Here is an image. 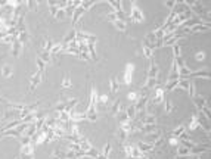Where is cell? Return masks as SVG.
Returning <instances> with one entry per match:
<instances>
[{"instance_id": "7c38bea8", "label": "cell", "mask_w": 211, "mask_h": 159, "mask_svg": "<svg viewBox=\"0 0 211 159\" xmlns=\"http://www.w3.org/2000/svg\"><path fill=\"white\" fill-rule=\"evenodd\" d=\"M65 16H67V13H65V9H58L56 18H59V19H64Z\"/></svg>"}, {"instance_id": "3957f363", "label": "cell", "mask_w": 211, "mask_h": 159, "mask_svg": "<svg viewBox=\"0 0 211 159\" xmlns=\"http://www.w3.org/2000/svg\"><path fill=\"white\" fill-rule=\"evenodd\" d=\"M19 50H21V42L19 40H15V42L12 43V55L17 58L18 55H19Z\"/></svg>"}, {"instance_id": "8992f818", "label": "cell", "mask_w": 211, "mask_h": 159, "mask_svg": "<svg viewBox=\"0 0 211 159\" xmlns=\"http://www.w3.org/2000/svg\"><path fill=\"white\" fill-rule=\"evenodd\" d=\"M109 85H111V92H112V93H117V92H118L120 84H118V81H117V78H111Z\"/></svg>"}, {"instance_id": "7a4b0ae2", "label": "cell", "mask_w": 211, "mask_h": 159, "mask_svg": "<svg viewBox=\"0 0 211 159\" xmlns=\"http://www.w3.org/2000/svg\"><path fill=\"white\" fill-rule=\"evenodd\" d=\"M131 18L135 19V21H137V22H140V21H143V15H142V12L139 10V9L136 8V6H133L131 8Z\"/></svg>"}, {"instance_id": "2e32d148", "label": "cell", "mask_w": 211, "mask_h": 159, "mask_svg": "<svg viewBox=\"0 0 211 159\" xmlns=\"http://www.w3.org/2000/svg\"><path fill=\"white\" fill-rule=\"evenodd\" d=\"M204 58V53H198V56H196V59H202Z\"/></svg>"}, {"instance_id": "e0dca14e", "label": "cell", "mask_w": 211, "mask_h": 159, "mask_svg": "<svg viewBox=\"0 0 211 159\" xmlns=\"http://www.w3.org/2000/svg\"><path fill=\"white\" fill-rule=\"evenodd\" d=\"M180 153H182V155H186V153H187V150H186V149H180Z\"/></svg>"}, {"instance_id": "277c9868", "label": "cell", "mask_w": 211, "mask_h": 159, "mask_svg": "<svg viewBox=\"0 0 211 159\" xmlns=\"http://www.w3.org/2000/svg\"><path fill=\"white\" fill-rule=\"evenodd\" d=\"M83 13H84V9H83V8H77L76 10H74V15H72V22L76 24L77 21H78V18L81 16Z\"/></svg>"}, {"instance_id": "5bb4252c", "label": "cell", "mask_w": 211, "mask_h": 159, "mask_svg": "<svg viewBox=\"0 0 211 159\" xmlns=\"http://www.w3.org/2000/svg\"><path fill=\"white\" fill-rule=\"evenodd\" d=\"M127 97H128V100H136L137 99V93H128Z\"/></svg>"}, {"instance_id": "52a82bcc", "label": "cell", "mask_w": 211, "mask_h": 159, "mask_svg": "<svg viewBox=\"0 0 211 159\" xmlns=\"http://www.w3.org/2000/svg\"><path fill=\"white\" fill-rule=\"evenodd\" d=\"M114 25L117 27V30H118V31H126V28H127V25H126V22H124V21H115V22H114Z\"/></svg>"}, {"instance_id": "30bf717a", "label": "cell", "mask_w": 211, "mask_h": 159, "mask_svg": "<svg viewBox=\"0 0 211 159\" xmlns=\"http://www.w3.org/2000/svg\"><path fill=\"white\" fill-rule=\"evenodd\" d=\"M106 102H108V96L106 94H101L98 97V103H101V105H106Z\"/></svg>"}, {"instance_id": "4fadbf2b", "label": "cell", "mask_w": 211, "mask_h": 159, "mask_svg": "<svg viewBox=\"0 0 211 159\" xmlns=\"http://www.w3.org/2000/svg\"><path fill=\"white\" fill-rule=\"evenodd\" d=\"M109 152H111V144H109V143H108V144L105 146V149H103V153H102V155L108 158V155H109Z\"/></svg>"}, {"instance_id": "9a60e30c", "label": "cell", "mask_w": 211, "mask_h": 159, "mask_svg": "<svg viewBox=\"0 0 211 159\" xmlns=\"http://www.w3.org/2000/svg\"><path fill=\"white\" fill-rule=\"evenodd\" d=\"M143 52H145V56H148V58L151 56V53H152V50L149 47H143Z\"/></svg>"}, {"instance_id": "6da1fadb", "label": "cell", "mask_w": 211, "mask_h": 159, "mask_svg": "<svg viewBox=\"0 0 211 159\" xmlns=\"http://www.w3.org/2000/svg\"><path fill=\"white\" fill-rule=\"evenodd\" d=\"M133 69H135V67L131 63H128L126 67V72H124V83L126 84L131 83V72H133Z\"/></svg>"}, {"instance_id": "ba28073f", "label": "cell", "mask_w": 211, "mask_h": 159, "mask_svg": "<svg viewBox=\"0 0 211 159\" xmlns=\"http://www.w3.org/2000/svg\"><path fill=\"white\" fill-rule=\"evenodd\" d=\"M35 63L39 65V72H42V74H44V67H46V63L43 62L42 59L39 58V59H35Z\"/></svg>"}, {"instance_id": "5b68a950", "label": "cell", "mask_w": 211, "mask_h": 159, "mask_svg": "<svg viewBox=\"0 0 211 159\" xmlns=\"http://www.w3.org/2000/svg\"><path fill=\"white\" fill-rule=\"evenodd\" d=\"M12 72H13V71H12V67H10V65H5L3 69H2V75L5 77V78L10 77V75H12Z\"/></svg>"}, {"instance_id": "ac0fdd59", "label": "cell", "mask_w": 211, "mask_h": 159, "mask_svg": "<svg viewBox=\"0 0 211 159\" xmlns=\"http://www.w3.org/2000/svg\"><path fill=\"white\" fill-rule=\"evenodd\" d=\"M187 159H198V156H192V158H189V156H187Z\"/></svg>"}, {"instance_id": "9c48e42d", "label": "cell", "mask_w": 211, "mask_h": 159, "mask_svg": "<svg viewBox=\"0 0 211 159\" xmlns=\"http://www.w3.org/2000/svg\"><path fill=\"white\" fill-rule=\"evenodd\" d=\"M111 112L114 114V115H117L120 112V102H114V105L111 106Z\"/></svg>"}, {"instance_id": "8fae6325", "label": "cell", "mask_w": 211, "mask_h": 159, "mask_svg": "<svg viewBox=\"0 0 211 159\" xmlns=\"http://www.w3.org/2000/svg\"><path fill=\"white\" fill-rule=\"evenodd\" d=\"M62 89H71V83H69V80H68V77L64 78V81H62V85H61Z\"/></svg>"}]
</instances>
